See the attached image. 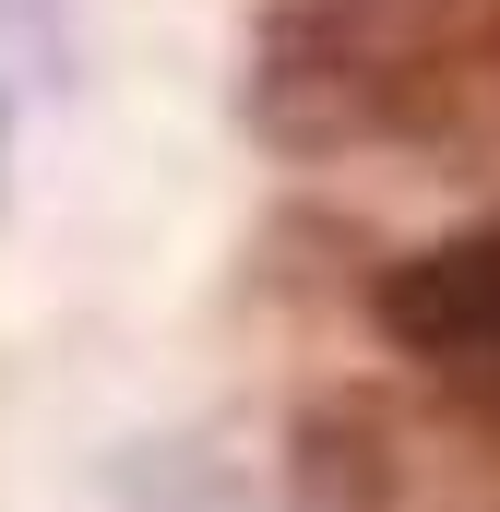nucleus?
Returning a JSON list of instances; mask_svg holds the SVG:
<instances>
[{"instance_id":"f257e3e1","label":"nucleus","mask_w":500,"mask_h":512,"mask_svg":"<svg viewBox=\"0 0 500 512\" xmlns=\"http://www.w3.org/2000/svg\"><path fill=\"white\" fill-rule=\"evenodd\" d=\"M370 322H381V346H393L429 393L500 405V215L393 251L370 274Z\"/></svg>"},{"instance_id":"f03ea898","label":"nucleus","mask_w":500,"mask_h":512,"mask_svg":"<svg viewBox=\"0 0 500 512\" xmlns=\"http://www.w3.org/2000/svg\"><path fill=\"white\" fill-rule=\"evenodd\" d=\"M286 501L298 512H441V489L465 477V453L429 441V417L381 382H334L286 417Z\"/></svg>"},{"instance_id":"7ed1b4c3","label":"nucleus","mask_w":500,"mask_h":512,"mask_svg":"<svg viewBox=\"0 0 500 512\" xmlns=\"http://www.w3.org/2000/svg\"><path fill=\"white\" fill-rule=\"evenodd\" d=\"M0 167H12V96H0Z\"/></svg>"}]
</instances>
